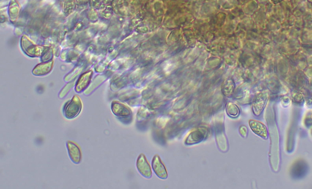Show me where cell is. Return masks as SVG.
Listing matches in <instances>:
<instances>
[{"instance_id":"cell-1","label":"cell","mask_w":312,"mask_h":189,"mask_svg":"<svg viewBox=\"0 0 312 189\" xmlns=\"http://www.w3.org/2000/svg\"><path fill=\"white\" fill-rule=\"evenodd\" d=\"M136 166L138 171L142 176L146 178H151L152 171L151 166L143 154H140L138 157Z\"/></svg>"},{"instance_id":"cell-2","label":"cell","mask_w":312,"mask_h":189,"mask_svg":"<svg viewBox=\"0 0 312 189\" xmlns=\"http://www.w3.org/2000/svg\"><path fill=\"white\" fill-rule=\"evenodd\" d=\"M152 169L156 175L159 178L165 179L167 178V172L164 164L159 156L155 155L152 161Z\"/></svg>"},{"instance_id":"cell-3","label":"cell","mask_w":312,"mask_h":189,"mask_svg":"<svg viewBox=\"0 0 312 189\" xmlns=\"http://www.w3.org/2000/svg\"><path fill=\"white\" fill-rule=\"evenodd\" d=\"M249 125L253 131L264 139L268 137V133L266 126L261 123L254 120L249 121Z\"/></svg>"},{"instance_id":"cell-4","label":"cell","mask_w":312,"mask_h":189,"mask_svg":"<svg viewBox=\"0 0 312 189\" xmlns=\"http://www.w3.org/2000/svg\"><path fill=\"white\" fill-rule=\"evenodd\" d=\"M268 95L265 93L260 94L256 98L253 104V109L256 115H259L263 110Z\"/></svg>"},{"instance_id":"cell-5","label":"cell","mask_w":312,"mask_h":189,"mask_svg":"<svg viewBox=\"0 0 312 189\" xmlns=\"http://www.w3.org/2000/svg\"><path fill=\"white\" fill-rule=\"evenodd\" d=\"M206 134V132L203 131L197 130L194 131L190 134L187 137L186 143L189 144L199 142L204 138Z\"/></svg>"},{"instance_id":"cell-6","label":"cell","mask_w":312,"mask_h":189,"mask_svg":"<svg viewBox=\"0 0 312 189\" xmlns=\"http://www.w3.org/2000/svg\"><path fill=\"white\" fill-rule=\"evenodd\" d=\"M86 75L85 76V77H84V75L82 76V78L79 80V83L78 84H80V86L77 87V88L79 87L80 86H81L82 84H83L81 90H82L84 88H85L86 85H87L88 83L89 82L90 80V75H89L86 77Z\"/></svg>"}]
</instances>
